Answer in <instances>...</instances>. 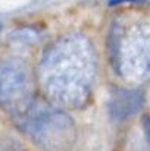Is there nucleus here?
I'll use <instances>...</instances> for the list:
<instances>
[{"instance_id":"obj_1","label":"nucleus","mask_w":150,"mask_h":151,"mask_svg":"<svg viewBox=\"0 0 150 151\" xmlns=\"http://www.w3.org/2000/svg\"><path fill=\"white\" fill-rule=\"evenodd\" d=\"M94 53L83 35H66L53 43L41 57L38 76L56 104L77 109L88 100L94 79Z\"/></svg>"},{"instance_id":"obj_2","label":"nucleus","mask_w":150,"mask_h":151,"mask_svg":"<svg viewBox=\"0 0 150 151\" xmlns=\"http://www.w3.org/2000/svg\"><path fill=\"white\" fill-rule=\"evenodd\" d=\"M109 50L121 76L136 82L150 78V25L141 22L115 25Z\"/></svg>"},{"instance_id":"obj_3","label":"nucleus","mask_w":150,"mask_h":151,"mask_svg":"<svg viewBox=\"0 0 150 151\" xmlns=\"http://www.w3.org/2000/svg\"><path fill=\"white\" fill-rule=\"evenodd\" d=\"M16 123L37 145L47 151L66 150L75 137L71 117L57 107L43 101L34 100Z\"/></svg>"},{"instance_id":"obj_4","label":"nucleus","mask_w":150,"mask_h":151,"mask_svg":"<svg viewBox=\"0 0 150 151\" xmlns=\"http://www.w3.org/2000/svg\"><path fill=\"white\" fill-rule=\"evenodd\" d=\"M34 103L27 69L18 62L0 65V107L16 122Z\"/></svg>"},{"instance_id":"obj_5","label":"nucleus","mask_w":150,"mask_h":151,"mask_svg":"<svg viewBox=\"0 0 150 151\" xmlns=\"http://www.w3.org/2000/svg\"><path fill=\"white\" fill-rule=\"evenodd\" d=\"M143 104V96L133 90H119L112 96L110 100V116L113 120H125L136 114Z\"/></svg>"},{"instance_id":"obj_6","label":"nucleus","mask_w":150,"mask_h":151,"mask_svg":"<svg viewBox=\"0 0 150 151\" xmlns=\"http://www.w3.org/2000/svg\"><path fill=\"white\" fill-rule=\"evenodd\" d=\"M127 1H138V0H110V4H119V3H127Z\"/></svg>"}]
</instances>
